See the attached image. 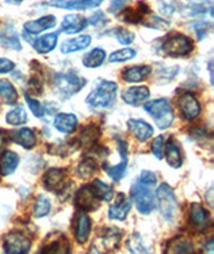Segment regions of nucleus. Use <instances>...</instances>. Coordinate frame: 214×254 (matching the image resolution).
Listing matches in <instances>:
<instances>
[{"label":"nucleus","mask_w":214,"mask_h":254,"mask_svg":"<svg viewBox=\"0 0 214 254\" xmlns=\"http://www.w3.org/2000/svg\"><path fill=\"white\" fill-rule=\"evenodd\" d=\"M50 209H51V203H50V199L44 195H39L36 198L35 207H34V215L36 218H40V217H44L50 213Z\"/></svg>","instance_id":"obj_40"},{"label":"nucleus","mask_w":214,"mask_h":254,"mask_svg":"<svg viewBox=\"0 0 214 254\" xmlns=\"http://www.w3.org/2000/svg\"><path fill=\"white\" fill-rule=\"evenodd\" d=\"M127 250L130 252V254H147V252L144 249V246L142 245V242H141L140 236H137L136 233H134V234L129 238V241H127Z\"/></svg>","instance_id":"obj_42"},{"label":"nucleus","mask_w":214,"mask_h":254,"mask_svg":"<svg viewBox=\"0 0 214 254\" xmlns=\"http://www.w3.org/2000/svg\"><path fill=\"white\" fill-rule=\"evenodd\" d=\"M5 121L11 126H20V125H24L27 122V114L26 110L23 107H15L11 111L7 113V117H5Z\"/></svg>","instance_id":"obj_38"},{"label":"nucleus","mask_w":214,"mask_h":254,"mask_svg":"<svg viewBox=\"0 0 214 254\" xmlns=\"http://www.w3.org/2000/svg\"><path fill=\"white\" fill-rule=\"evenodd\" d=\"M0 44L7 47V49L16 50V51L22 50V44H20L18 32L9 26H7L5 28L0 31Z\"/></svg>","instance_id":"obj_28"},{"label":"nucleus","mask_w":214,"mask_h":254,"mask_svg":"<svg viewBox=\"0 0 214 254\" xmlns=\"http://www.w3.org/2000/svg\"><path fill=\"white\" fill-rule=\"evenodd\" d=\"M161 53L167 57L181 58L186 57L194 50L193 40L189 36L181 34V32H173L169 34L161 40Z\"/></svg>","instance_id":"obj_1"},{"label":"nucleus","mask_w":214,"mask_h":254,"mask_svg":"<svg viewBox=\"0 0 214 254\" xmlns=\"http://www.w3.org/2000/svg\"><path fill=\"white\" fill-rule=\"evenodd\" d=\"M186 12L189 16H198V15H209L213 16V3L210 0H190L186 5Z\"/></svg>","instance_id":"obj_26"},{"label":"nucleus","mask_w":214,"mask_h":254,"mask_svg":"<svg viewBox=\"0 0 214 254\" xmlns=\"http://www.w3.org/2000/svg\"><path fill=\"white\" fill-rule=\"evenodd\" d=\"M87 22L91 26H102V24L107 23V19H106V15L103 11H96L90 16V19H87Z\"/></svg>","instance_id":"obj_49"},{"label":"nucleus","mask_w":214,"mask_h":254,"mask_svg":"<svg viewBox=\"0 0 214 254\" xmlns=\"http://www.w3.org/2000/svg\"><path fill=\"white\" fill-rule=\"evenodd\" d=\"M106 59L105 50L102 49H94L90 53H86L82 58L83 66L88 68H96V67L102 66V63Z\"/></svg>","instance_id":"obj_31"},{"label":"nucleus","mask_w":214,"mask_h":254,"mask_svg":"<svg viewBox=\"0 0 214 254\" xmlns=\"http://www.w3.org/2000/svg\"><path fill=\"white\" fill-rule=\"evenodd\" d=\"M5 145V135H4V131L3 130H0V151L3 150Z\"/></svg>","instance_id":"obj_52"},{"label":"nucleus","mask_w":214,"mask_h":254,"mask_svg":"<svg viewBox=\"0 0 214 254\" xmlns=\"http://www.w3.org/2000/svg\"><path fill=\"white\" fill-rule=\"evenodd\" d=\"M96 169V162L91 158H86L83 159L82 162L79 163L78 167H76V173H78V176L80 178H83V180H88V178H91L94 174H95Z\"/></svg>","instance_id":"obj_37"},{"label":"nucleus","mask_w":214,"mask_h":254,"mask_svg":"<svg viewBox=\"0 0 214 254\" xmlns=\"http://www.w3.org/2000/svg\"><path fill=\"white\" fill-rule=\"evenodd\" d=\"M65 178V170H62V169H50L43 177L44 186L51 191H57V193L63 191L66 188Z\"/></svg>","instance_id":"obj_15"},{"label":"nucleus","mask_w":214,"mask_h":254,"mask_svg":"<svg viewBox=\"0 0 214 254\" xmlns=\"http://www.w3.org/2000/svg\"><path fill=\"white\" fill-rule=\"evenodd\" d=\"M163 153L166 154L169 166H171L173 169L181 167V165H182V154H181V150H179L178 145H177V142L174 139L167 140L165 149H163Z\"/></svg>","instance_id":"obj_30"},{"label":"nucleus","mask_w":214,"mask_h":254,"mask_svg":"<svg viewBox=\"0 0 214 254\" xmlns=\"http://www.w3.org/2000/svg\"><path fill=\"white\" fill-rule=\"evenodd\" d=\"M15 1H16V3H20V1H23V0H15Z\"/></svg>","instance_id":"obj_54"},{"label":"nucleus","mask_w":214,"mask_h":254,"mask_svg":"<svg viewBox=\"0 0 214 254\" xmlns=\"http://www.w3.org/2000/svg\"><path fill=\"white\" fill-rule=\"evenodd\" d=\"M143 24L146 27H149V28H153V30H163V28H167L170 26V23L167 20H163V19H161L157 15H153V13H150L149 16L146 18Z\"/></svg>","instance_id":"obj_43"},{"label":"nucleus","mask_w":214,"mask_h":254,"mask_svg":"<svg viewBox=\"0 0 214 254\" xmlns=\"http://www.w3.org/2000/svg\"><path fill=\"white\" fill-rule=\"evenodd\" d=\"M117 143H118V151L121 154V158L122 161L117 166H110V165H105V171L106 174L114 181H121L123 178V176L126 174L127 169V143L121 138H117Z\"/></svg>","instance_id":"obj_11"},{"label":"nucleus","mask_w":214,"mask_h":254,"mask_svg":"<svg viewBox=\"0 0 214 254\" xmlns=\"http://www.w3.org/2000/svg\"><path fill=\"white\" fill-rule=\"evenodd\" d=\"M178 107L179 111H181V115L186 121H194L200 115V113H201L200 102L197 101V98L193 94H190V92L182 94L178 98Z\"/></svg>","instance_id":"obj_9"},{"label":"nucleus","mask_w":214,"mask_h":254,"mask_svg":"<svg viewBox=\"0 0 214 254\" xmlns=\"http://www.w3.org/2000/svg\"><path fill=\"white\" fill-rule=\"evenodd\" d=\"M121 199L118 203L111 205L109 209V217L111 219H118V221H123L126 218L129 211L131 209V201L130 198H127L125 194H121Z\"/></svg>","instance_id":"obj_29"},{"label":"nucleus","mask_w":214,"mask_h":254,"mask_svg":"<svg viewBox=\"0 0 214 254\" xmlns=\"http://www.w3.org/2000/svg\"><path fill=\"white\" fill-rule=\"evenodd\" d=\"M163 149H165V136L159 135L153 140V145H151V151H153L154 157L161 161L163 158Z\"/></svg>","instance_id":"obj_46"},{"label":"nucleus","mask_w":214,"mask_h":254,"mask_svg":"<svg viewBox=\"0 0 214 254\" xmlns=\"http://www.w3.org/2000/svg\"><path fill=\"white\" fill-rule=\"evenodd\" d=\"M190 222L198 232H204L210 226V214L201 203H192L190 206Z\"/></svg>","instance_id":"obj_12"},{"label":"nucleus","mask_w":214,"mask_h":254,"mask_svg":"<svg viewBox=\"0 0 214 254\" xmlns=\"http://www.w3.org/2000/svg\"><path fill=\"white\" fill-rule=\"evenodd\" d=\"M140 184L144 185V186H154V185L157 184V176L154 174L153 171H142L140 178Z\"/></svg>","instance_id":"obj_48"},{"label":"nucleus","mask_w":214,"mask_h":254,"mask_svg":"<svg viewBox=\"0 0 214 254\" xmlns=\"http://www.w3.org/2000/svg\"><path fill=\"white\" fill-rule=\"evenodd\" d=\"M75 202H76V206L82 209V211H91L98 207V199L92 193L91 186H83L76 193Z\"/></svg>","instance_id":"obj_17"},{"label":"nucleus","mask_w":214,"mask_h":254,"mask_svg":"<svg viewBox=\"0 0 214 254\" xmlns=\"http://www.w3.org/2000/svg\"><path fill=\"white\" fill-rule=\"evenodd\" d=\"M150 72H151L150 66H133L123 70L122 78L125 82L129 83H140L149 78Z\"/></svg>","instance_id":"obj_21"},{"label":"nucleus","mask_w":214,"mask_h":254,"mask_svg":"<svg viewBox=\"0 0 214 254\" xmlns=\"http://www.w3.org/2000/svg\"><path fill=\"white\" fill-rule=\"evenodd\" d=\"M55 26H57V18L54 15H46V16H42V18L35 19V20L26 22L23 28H24L27 34L38 35L40 32H43V31L54 28Z\"/></svg>","instance_id":"obj_14"},{"label":"nucleus","mask_w":214,"mask_h":254,"mask_svg":"<svg viewBox=\"0 0 214 254\" xmlns=\"http://www.w3.org/2000/svg\"><path fill=\"white\" fill-rule=\"evenodd\" d=\"M58 32H51V34H46L43 36H39L38 39L34 40L32 47L38 54H48L53 50H55L58 44Z\"/></svg>","instance_id":"obj_24"},{"label":"nucleus","mask_w":214,"mask_h":254,"mask_svg":"<svg viewBox=\"0 0 214 254\" xmlns=\"http://www.w3.org/2000/svg\"><path fill=\"white\" fill-rule=\"evenodd\" d=\"M131 195L136 202L137 209L142 214H150L155 209V197L147 186L137 184L136 186H133Z\"/></svg>","instance_id":"obj_6"},{"label":"nucleus","mask_w":214,"mask_h":254,"mask_svg":"<svg viewBox=\"0 0 214 254\" xmlns=\"http://www.w3.org/2000/svg\"><path fill=\"white\" fill-rule=\"evenodd\" d=\"M193 30L196 32V35L198 39H204L208 34H209L210 28H212V22H206V20H197L194 24H192Z\"/></svg>","instance_id":"obj_44"},{"label":"nucleus","mask_w":214,"mask_h":254,"mask_svg":"<svg viewBox=\"0 0 214 254\" xmlns=\"http://www.w3.org/2000/svg\"><path fill=\"white\" fill-rule=\"evenodd\" d=\"M92 189V193L96 197V199H101V201L109 202L113 199L114 191L113 188L110 186V185L105 184V182H102L101 180H95L92 182L91 185Z\"/></svg>","instance_id":"obj_32"},{"label":"nucleus","mask_w":214,"mask_h":254,"mask_svg":"<svg viewBox=\"0 0 214 254\" xmlns=\"http://www.w3.org/2000/svg\"><path fill=\"white\" fill-rule=\"evenodd\" d=\"M13 64L12 61L9 59H5V58H0V74H7V72H11L13 70Z\"/></svg>","instance_id":"obj_51"},{"label":"nucleus","mask_w":214,"mask_h":254,"mask_svg":"<svg viewBox=\"0 0 214 254\" xmlns=\"http://www.w3.org/2000/svg\"><path fill=\"white\" fill-rule=\"evenodd\" d=\"M87 26V19L84 18L83 15L70 13V15H66L65 18H63L62 32H65L67 35H72V34H78L80 31H83Z\"/></svg>","instance_id":"obj_13"},{"label":"nucleus","mask_w":214,"mask_h":254,"mask_svg":"<svg viewBox=\"0 0 214 254\" xmlns=\"http://www.w3.org/2000/svg\"><path fill=\"white\" fill-rule=\"evenodd\" d=\"M19 165V155L13 151H4L0 157V174L1 176H11L15 173Z\"/></svg>","instance_id":"obj_27"},{"label":"nucleus","mask_w":214,"mask_h":254,"mask_svg":"<svg viewBox=\"0 0 214 254\" xmlns=\"http://www.w3.org/2000/svg\"><path fill=\"white\" fill-rule=\"evenodd\" d=\"M0 97L4 103H8V105H12L18 101V92L12 84L5 79H0Z\"/></svg>","instance_id":"obj_34"},{"label":"nucleus","mask_w":214,"mask_h":254,"mask_svg":"<svg viewBox=\"0 0 214 254\" xmlns=\"http://www.w3.org/2000/svg\"><path fill=\"white\" fill-rule=\"evenodd\" d=\"M42 254H70V245L66 238L61 237L59 240L54 241L53 244L44 246Z\"/></svg>","instance_id":"obj_36"},{"label":"nucleus","mask_w":214,"mask_h":254,"mask_svg":"<svg viewBox=\"0 0 214 254\" xmlns=\"http://www.w3.org/2000/svg\"><path fill=\"white\" fill-rule=\"evenodd\" d=\"M76 125H78V118L74 114L61 113L54 119V127L63 134H70V132L74 131Z\"/></svg>","instance_id":"obj_25"},{"label":"nucleus","mask_w":214,"mask_h":254,"mask_svg":"<svg viewBox=\"0 0 214 254\" xmlns=\"http://www.w3.org/2000/svg\"><path fill=\"white\" fill-rule=\"evenodd\" d=\"M118 84L110 80H99L94 90L86 98V103L91 107H110L117 98Z\"/></svg>","instance_id":"obj_2"},{"label":"nucleus","mask_w":214,"mask_h":254,"mask_svg":"<svg viewBox=\"0 0 214 254\" xmlns=\"http://www.w3.org/2000/svg\"><path fill=\"white\" fill-rule=\"evenodd\" d=\"M157 197L159 201V210L166 221H174L178 215V203L175 199L173 189L167 184H161L157 190Z\"/></svg>","instance_id":"obj_5"},{"label":"nucleus","mask_w":214,"mask_h":254,"mask_svg":"<svg viewBox=\"0 0 214 254\" xmlns=\"http://www.w3.org/2000/svg\"><path fill=\"white\" fill-rule=\"evenodd\" d=\"M24 99H26L27 105L30 107V110L32 111V114L35 115L36 118H42L44 115V106L40 103L39 101H36L34 98H31L28 94L24 95Z\"/></svg>","instance_id":"obj_45"},{"label":"nucleus","mask_w":214,"mask_h":254,"mask_svg":"<svg viewBox=\"0 0 214 254\" xmlns=\"http://www.w3.org/2000/svg\"><path fill=\"white\" fill-rule=\"evenodd\" d=\"M102 3L103 0H48L46 4L59 9L84 11V9L98 8Z\"/></svg>","instance_id":"obj_8"},{"label":"nucleus","mask_w":214,"mask_h":254,"mask_svg":"<svg viewBox=\"0 0 214 254\" xmlns=\"http://www.w3.org/2000/svg\"><path fill=\"white\" fill-rule=\"evenodd\" d=\"M91 44V36L90 35H80L76 36L74 39L65 40L61 46L62 54H72L76 51L86 50Z\"/></svg>","instance_id":"obj_23"},{"label":"nucleus","mask_w":214,"mask_h":254,"mask_svg":"<svg viewBox=\"0 0 214 254\" xmlns=\"http://www.w3.org/2000/svg\"><path fill=\"white\" fill-rule=\"evenodd\" d=\"M146 113L151 115L154 122L157 123V126L162 130H165L174 121V114H173V109H171L170 102L167 101L166 98H161V99H155L149 103L144 105Z\"/></svg>","instance_id":"obj_3"},{"label":"nucleus","mask_w":214,"mask_h":254,"mask_svg":"<svg viewBox=\"0 0 214 254\" xmlns=\"http://www.w3.org/2000/svg\"><path fill=\"white\" fill-rule=\"evenodd\" d=\"M87 254H101V253H99V252H98V250H96L95 248H91V250H90V252H88Z\"/></svg>","instance_id":"obj_53"},{"label":"nucleus","mask_w":214,"mask_h":254,"mask_svg":"<svg viewBox=\"0 0 214 254\" xmlns=\"http://www.w3.org/2000/svg\"><path fill=\"white\" fill-rule=\"evenodd\" d=\"M137 53L136 50L133 49H122L119 51H114L111 53V55L109 57L110 63H118V62H127L136 58Z\"/></svg>","instance_id":"obj_41"},{"label":"nucleus","mask_w":214,"mask_h":254,"mask_svg":"<svg viewBox=\"0 0 214 254\" xmlns=\"http://www.w3.org/2000/svg\"><path fill=\"white\" fill-rule=\"evenodd\" d=\"M91 232V221L86 211H79L75 219V238L79 244H84Z\"/></svg>","instance_id":"obj_19"},{"label":"nucleus","mask_w":214,"mask_h":254,"mask_svg":"<svg viewBox=\"0 0 214 254\" xmlns=\"http://www.w3.org/2000/svg\"><path fill=\"white\" fill-rule=\"evenodd\" d=\"M3 246L7 254H27L31 249V240L19 232L5 234Z\"/></svg>","instance_id":"obj_7"},{"label":"nucleus","mask_w":214,"mask_h":254,"mask_svg":"<svg viewBox=\"0 0 214 254\" xmlns=\"http://www.w3.org/2000/svg\"><path fill=\"white\" fill-rule=\"evenodd\" d=\"M150 13L151 12L149 5L144 1H138L134 8H123L122 12L119 13V18L125 23H130V24H140V23L143 24Z\"/></svg>","instance_id":"obj_10"},{"label":"nucleus","mask_w":214,"mask_h":254,"mask_svg":"<svg viewBox=\"0 0 214 254\" xmlns=\"http://www.w3.org/2000/svg\"><path fill=\"white\" fill-rule=\"evenodd\" d=\"M105 35L113 36L114 39L118 40V43L123 44V46H129L134 42L136 39V34L131 32V31L123 28V27H115V28H111L106 32Z\"/></svg>","instance_id":"obj_33"},{"label":"nucleus","mask_w":214,"mask_h":254,"mask_svg":"<svg viewBox=\"0 0 214 254\" xmlns=\"http://www.w3.org/2000/svg\"><path fill=\"white\" fill-rule=\"evenodd\" d=\"M150 97V90L144 86L140 87H129L123 90L122 99L130 106H138L140 103H143L147 98Z\"/></svg>","instance_id":"obj_20"},{"label":"nucleus","mask_w":214,"mask_h":254,"mask_svg":"<svg viewBox=\"0 0 214 254\" xmlns=\"http://www.w3.org/2000/svg\"><path fill=\"white\" fill-rule=\"evenodd\" d=\"M127 126H129V130L131 131V134L136 136L140 142L147 140L154 132L153 127L150 126L147 122L142 121V119H129Z\"/></svg>","instance_id":"obj_18"},{"label":"nucleus","mask_w":214,"mask_h":254,"mask_svg":"<svg viewBox=\"0 0 214 254\" xmlns=\"http://www.w3.org/2000/svg\"><path fill=\"white\" fill-rule=\"evenodd\" d=\"M121 234L118 229H107V233L102 236V242L109 250L117 249L118 248Z\"/></svg>","instance_id":"obj_39"},{"label":"nucleus","mask_w":214,"mask_h":254,"mask_svg":"<svg viewBox=\"0 0 214 254\" xmlns=\"http://www.w3.org/2000/svg\"><path fill=\"white\" fill-rule=\"evenodd\" d=\"M86 84V79L76 74H58L54 78V88L61 95L62 99H70L79 92Z\"/></svg>","instance_id":"obj_4"},{"label":"nucleus","mask_w":214,"mask_h":254,"mask_svg":"<svg viewBox=\"0 0 214 254\" xmlns=\"http://www.w3.org/2000/svg\"><path fill=\"white\" fill-rule=\"evenodd\" d=\"M158 7L162 15L171 16L175 11V1L174 0H158Z\"/></svg>","instance_id":"obj_47"},{"label":"nucleus","mask_w":214,"mask_h":254,"mask_svg":"<svg viewBox=\"0 0 214 254\" xmlns=\"http://www.w3.org/2000/svg\"><path fill=\"white\" fill-rule=\"evenodd\" d=\"M11 138L15 143H18L19 146H22L27 150L32 149L36 145L35 132L31 128H27V127H22V128L11 132Z\"/></svg>","instance_id":"obj_22"},{"label":"nucleus","mask_w":214,"mask_h":254,"mask_svg":"<svg viewBox=\"0 0 214 254\" xmlns=\"http://www.w3.org/2000/svg\"><path fill=\"white\" fill-rule=\"evenodd\" d=\"M99 136L98 126H84V128L79 134V143L82 146L94 145Z\"/></svg>","instance_id":"obj_35"},{"label":"nucleus","mask_w":214,"mask_h":254,"mask_svg":"<svg viewBox=\"0 0 214 254\" xmlns=\"http://www.w3.org/2000/svg\"><path fill=\"white\" fill-rule=\"evenodd\" d=\"M130 0H111L110 1V7H109V12L115 13L118 12V11H122L126 4L129 3Z\"/></svg>","instance_id":"obj_50"},{"label":"nucleus","mask_w":214,"mask_h":254,"mask_svg":"<svg viewBox=\"0 0 214 254\" xmlns=\"http://www.w3.org/2000/svg\"><path fill=\"white\" fill-rule=\"evenodd\" d=\"M163 254H194V246L189 238L177 236L167 242Z\"/></svg>","instance_id":"obj_16"}]
</instances>
